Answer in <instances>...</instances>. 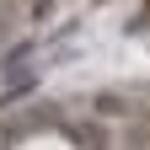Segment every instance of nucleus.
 <instances>
[{
  "label": "nucleus",
  "instance_id": "obj_1",
  "mask_svg": "<svg viewBox=\"0 0 150 150\" xmlns=\"http://www.w3.org/2000/svg\"><path fill=\"white\" fill-rule=\"evenodd\" d=\"M70 139L81 145V150H107V129H102V123H75Z\"/></svg>",
  "mask_w": 150,
  "mask_h": 150
},
{
  "label": "nucleus",
  "instance_id": "obj_2",
  "mask_svg": "<svg viewBox=\"0 0 150 150\" xmlns=\"http://www.w3.org/2000/svg\"><path fill=\"white\" fill-rule=\"evenodd\" d=\"M91 107H97V118H129V107H134V102H118L112 91H102V97L91 102Z\"/></svg>",
  "mask_w": 150,
  "mask_h": 150
},
{
  "label": "nucleus",
  "instance_id": "obj_3",
  "mask_svg": "<svg viewBox=\"0 0 150 150\" xmlns=\"http://www.w3.org/2000/svg\"><path fill=\"white\" fill-rule=\"evenodd\" d=\"M48 11H54V0H32V16H38V22H43Z\"/></svg>",
  "mask_w": 150,
  "mask_h": 150
}]
</instances>
